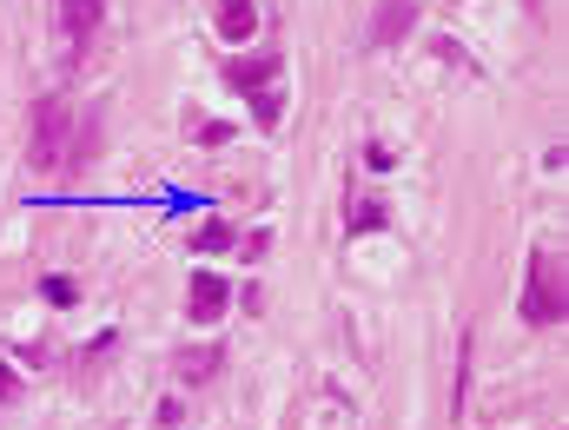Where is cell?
<instances>
[{
	"label": "cell",
	"instance_id": "5b68a950",
	"mask_svg": "<svg viewBox=\"0 0 569 430\" xmlns=\"http://www.w3.org/2000/svg\"><path fill=\"white\" fill-rule=\"evenodd\" d=\"M252 27H259V7H252V0H219V33H226L232 47H246Z\"/></svg>",
	"mask_w": 569,
	"mask_h": 430
},
{
	"label": "cell",
	"instance_id": "6da1fadb",
	"mask_svg": "<svg viewBox=\"0 0 569 430\" xmlns=\"http://www.w3.org/2000/svg\"><path fill=\"white\" fill-rule=\"evenodd\" d=\"M523 324H563L569 311V286H563V266L550 252H530V286H523Z\"/></svg>",
	"mask_w": 569,
	"mask_h": 430
},
{
	"label": "cell",
	"instance_id": "4fadbf2b",
	"mask_svg": "<svg viewBox=\"0 0 569 430\" xmlns=\"http://www.w3.org/2000/svg\"><path fill=\"white\" fill-rule=\"evenodd\" d=\"M13 398H20V378H13V364L0 358V404H13Z\"/></svg>",
	"mask_w": 569,
	"mask_h": 430
},
{
	"label": "cell",
	"instance_id": "ba28073f",
	"mask_svg": "<svg viewBox=\"0 0 569 430\" xmlns=\"http://www.w3.org/2000/svg\"><path fill=\"white\" fill-rule=\"evenodd\" d=\"M60 13H67V27H73V33H93V20H100V0H60Z\"/></svg>",
	"mask_w": 569,
	"mask_h": 430
},
{
	"label": "cell",
	"instance_id": "8fae6325",
	"mask_svg": "<svg viewBox=\"0 0 569 430\" xmlns=\"http://www.w3.org/2000/svg\"><path fill=\"white\" fill-rule=\"evenodd\" d=\"M378 226H385V206H378V199H365V206L351 212V232H378Z\"/></svg>",
	"mask_w": 569,
	"mask_h": 430
},
{
	"label": "cell",
	"instance_id": "7a4b0ae2",
	"mask_svg": "<svg viewBox=\"0 0 569 430\" xmlns=\"http://www.w3.org/2000/svg\"><path fill=\"white\" fill-rule=\"evenodd\" d=\"M67 127H73V113H67V100L60 93H47L40 107H33V166H60L67 159Z\"/></svg>",
	"mask_w": 569,
	"mask_h": 430
},
{
	"label": "cell",
	"instance_id": "277c9868",
	"mask_svg": "<svg viewBox=\"0 0 569 430\" xmlns=\"http://www.w3.org/2000/svg\"><path fill=\"white\" fill-rule=\"evenodd\" d=\"M411 20H418V7H411V0H378V20H371V40H378V47H391L398 33H411Z\"/></svg>",
	"mask_w": 569,
	"mask_h": 430
},
{
	"label": "cell",
	"instance_id": "3957f363",
	"mask_svg": "<svg viewBox=\"0 0 569 430\" xmlns=\"http://www.w3.org/2000/svg\"><path fill=\"white\" fill-rule=\"evenodd\" d=\"M226 304H232V286L219 272H192V286H186V318L192 324H219Z\"/></svg>",
	"mask_w": 569,
	"mask_h": 430
},
{
	"label": "cell",
	"instance_id": "8992f818",
	"mask_svg": "<svg viewBox=\"0 0 569 430\" xmlns=\"http://www.w3.org/2000/svg\"><path fill=\"white\" fill-rule=\"evenodd\" d=\"M226 80H232L239 93H266V87L279 80V60H232V67H226Z\"/></svg>",
	"mask_w": 569,
	"mask_h": 430
},
{
	"label": "cell",
	"instance_id": "52a82bcc",
	"mask_svg": "<svg viewBox=\"0 0 569 430\" xmlns=\"http://www.w3.org/2000/svg\"><path fill=\"white\" fill-rule=\"evenodd\" d=\"M219 364H226V351H219V344H199V351H179V364H172V371H179L186 384H206Z\"/></svg>",
	"mask_w": 569,
	"mask_h": 430
},
{
	"label": "cell",
	"instance_id": "7c38bea8",
	"mask_svg": "<svg viewBox=\"0 0 569 430\" xmlns=\"http://www.w3.org/2000/svg\"><path fill=\"white\" fill-rule=\"evenodd\" d=\"M40 291H47V304H73V279H47Z\"/></svg>",
	"mask_w": 569,
	"mask_h": 430
},
{
	"label": "cell",
	"instance_id": "30bf717a",
	"mask_svg": "<svg viewBox=\"0 0 569 430\" xmlns=\"http://www.w3.org/2000/svg\"><path fill=\"white\" fill-rule=\"evenodd\" d=\"M252 120H259V127H279V120H284V100L272 93V87H266V93H252Z\"/></svg>",
	"mask_w": 569,
	"mask_h": 430
},
{
	"label": "cell",
	"instance_id": "9c48e42d",
	"mask_svg": "<svg viewBox=\"0 0 569 430\" xmlns=\"http://www.w3.org/2000/svg\"><path fill=\"white\" fill-rule=\"evenodd\" d=\"M226 246H232V226H226V219L199 226V239H192V252H226Z\"/></svg>",
	"mask_w": 569,
	"mask_h": 430
}]
</instances>
